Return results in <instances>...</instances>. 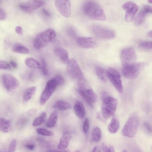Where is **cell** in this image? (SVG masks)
I'll return each instance as SVG.
<instances>
[{
  "label": "cell",
  "mask_w": 152,
  "mask_h": 152,
  "mask_svg": "<svg viewBox=\"0 0 152 152\" xmlns=\"http://www.w3.org/2000/svg\"><path fill=\"white\" fill-rule=\"evenodd\" d=\"M92 152H101V151L99 146L96 145L94 148Z\"/></svg>",
  "instance_id": "7dc6e473"
},
{
  "label": "cell",
  "mask_w": 152,
  "mask_h": 152,
  "mask_svg": "<svg viewBox=\"0 0 152 152\" xmlns=\"http://www.w3.org/2000/svg\"><path fill=\"white\" fill-rule=\"evenodd\" d=\"M152 8L151 6L145 5L136 16L134 19V24L136 26L141 24L144 21L148 14L151 13Z\"/></svg>",
  "instance_id": "9a60e30c"
},
{
  "label": "cell",
  "mask_w": 152,
  "mask_h": 152,
  "mask_svg": "<svg viewBox=\"0 0 152 152\" xmlns=\"http://www.w3.org/2000/svg\"><path fill=\"white\" fill-rule=\"evenodd\" d=\"M141 49L145 50H150L152 49V42L151 41H144L141 42L139 45Z\"/></svg>",
  "instance_id": "d6a6232c"
},
{
  "label": "cell",
  "mask_w": 152,
  "mask_h": 152,
  "mask_svg": "<svg viewBox=\"0 0 152 152\" xmlns=\"http://www.w3.org/2000/svg\"><path fill=\"white\" fill-rule=\"evenodd\" d=\"M96 117L97 119L103 122L106 121L107 120L104 117L101 113H97L96 114Z\"/></svg>",
  "instance_id": "7bdbcfd3"
},
{
  "label": "cell",
  "mask_w": 152,
  "mask_h": 152,
  "mask_svg": "<svg viewBox=\"0 0 152 152\" xmlns=\"http://www.w3.org/2000/svg\"><path fill=\"white\" fill-rule=\"evenodd\" d=\"M37 132L39 134L45 136H52L54 135L52 131L45 128H38L37 129Z\"/></svg>",
  "instance_id": "1f68e13d"
},
{
  "label": "cell",
  "mask_w": 152,
  "mask_h": 152,
  "mask_svg": "<svg viewBox=\"0 0 152 152\" xmlns=\"http://www.w3.org/2000/svg\"><path fill=\"white\" fill-rule=\"evenodd\" d=\"M2 79L5 88L9 93L13 92L19 86V81L12 75L4 74L2 76Z\"/></svg>",
  "instance_id": "9c48e42d"
},
{
  "label": "cell",
  "mask_w": 152,
  "mask_h": 152,
  "mask_svg": "<svg viewBox=\"0 0 152 152\" xmlns=\"http://www.w3.org/2000/svg\"><path fill=\"white\" fill-rule=\"evenodd\" d=\"M102 148L103 152H115L114 148L112 146H108L104 143L102 144Z\"/></svg>",
  "instance_id": "e575fe53"
},
{
  "label": "cell",
  "mask_w": 152,
  "mask_h": 152,
  "mask_svg": "<svg viewBox=\"0 0 152 152\" xmlns=\"http://www.w3.org/2000/svg\"><path fill=\"white\" fill-rule=\"evenodd\" d=\"M119 127L120 124L118 119L116 117H114L109 124L108 129L110 133L114 134L118 131Z\"/></svg>",
  "instance_id": "44dd1931"
},
{
  "label": "cell",
  "mask_w": 152,
  "mask_h": 152,
  "mask_svg": "<svg viewBox=\"0 0 152 152\" xmlns=\"http://www.w3.org/2000/svg\"><path fill=\"white\" fill-rule=\"evenodd\" d=\"M46 117V113L45 112H43L34 120L32 123V125L34 126L41 125L45 121Z\"/></svg>",
  "instance_id": "f1b7e54d"
},
{
  "label": "cell",
  "mask_w": 152,
  "mask_h": 152,
  "mask_svg": "<svg viewBox=\"0 0 152 152\" xmlns=\"http://www.w3.org/2000/svg\"><path fill=\"white\" fill-rule=\"evenodd\" d=\"M6 14L5 12L0 8V20H3L6 18Z\"/></svg>",
  "instance_id": "ee69618b"
},
{
  "label": "cell",
  "mask_w": 152,
  "mask_h": 152,
  "mask_svg": "<svg viewBox=\"0 0 152 152\" xmlns=\"http://www.w3.org/2000/svg\"><path fill=\"white\" fill-rule=\"evenodd\" d=\"M40 69L42 74L44 76H47L48 74V70L47 67L46 61L43 58L41 59Z\"/></svg>",
  "instance_id": "836d02e7"
},
{
  "label": "cell",
  "mask_w": 152,
  "mask_h": 152,
  "mask_svg": "<svg viewBox=\"0 0 152 152\" xmlns=\"http://www.w3.org/2000/svg\"><path fill=\"white\" fill-rule=\"evenodd\" d=\"M143 125L146 131L149 133H151L152 128L151 124L148 122H145L143 123Z\"/></svg>",
  "instance_id": "b9f144b4"
},
{
  "label": "cell",
  "mask_w": 152,
  "mask_h": 152,
  "mask_svg": "<svg viewBox=\"0 0 152 152\" xmlns=\"http://www.w3.org/2000/svg\"><path fill=\"white\" fill-rule=\"evenodd\" d=\"M107 76L117 91L121 94L123 88L121 75L118 72L115 68L109 67L106 71Z\"/></svg>",
  "instance_id": "8992f818"
},
{
  "label": "cell",
  "mask_w": 152,
  "mask_h": 152,
  "mask_svg": "<svg viewBox=\"0 0 152 152\" xmlns=\"http://www.w3.org/2000/svg\"><path fill=\"white\" fill-rule=\"evenodd\" d=\"M91 30L96 36L102 39H111L114 37L115 36V33L113 31L97 25L93 26Z\"/></svg>",
  "instance_id": "8fae6325"
},
{
  "label": "cell",
  "mask_w": 152,
  "mask_h": 152,
  "mask_svg": "<svg viewBox=\"0 0 152 152\" xmlns=\"http://www.w3.org/2000/svg\"><path fill=\"white\" fill-rule=\"evenodd\" d=\"M13 50L15 53L28 54L30 53L29 50L25 46L20 44H15L12 48Z\"/></svg>",
  "instance_id": "4316f807"
},
{
  "label": "cell",
  "mask_w": 152,
  "mask_h": 152,
  "mask_svg": "<svg viewBox=\"0 0 152 152\" xmlns=\"http://www.w3.org/2000/svg\"><path fill=\"white\" fill-rule=\"evenodd\" d=\"M51 95L52 93L45 89L42 93L40 99V104L41 105L44 104L50 98Z\"/></svg>",
  "instance_id": "4dcf8cb0"
},
{
  "label": "cell",
  "mask_w": 152,
  "mask_h": 152,
  "mask_svg": "<svg viewBox=\"0 0 152 152\" xmlns=\"http://www.w3.org/2000/svg\"><path fill=\"white\" fill-rule=\"evenodd\" d=\"M12 129V124L10 121L4 118H0V131L7 133L10 131Z\"/></svg>",
  "instance_id": "ffe728a7"
},
{
  "label": "cell",
  "mask_w": 152,
  "mask_h": 152,
  "mask_svg": "<svg viewBox=\"0 0 152 152\" xmlns=\"http://www.w3.org/2000/svg\"><path fill=\"white\" fill-rule=\"evenodd\" d=\"M46 152H70L69 151L66 150H49Z\"/></svg>",
  "instance_id": "681fc988"
},
{
  "label": "cell",
  "mask_w": 152,
  "mask_h": 152,
  "mask_svg": "<svg viewBox=\"0 0 152 152\" xmlns=\"http://www.w3.org/2000/svg\"><path fill=\"white\" fill-rule=\"evenodd\" d=\"M1 1L0 0V3H1Z\"/></svg>",
  "instance_id": "6f0895ef"
},
{
  "label": "cell",
  "mask_w": 152,
  "mask_h": 152,
  "mask_svg": "<svg viewBox=\"0 0 152 152\" xmlns=\"http://www.w3.org/2000/svg\"><path fill=\"white\" fill-rule=\"evenodd\" d=\"M36 90V87L34 86L27 88L25 91L23 95V100L25 101H28L30 100L35 93Z\"/></svg>",
  "instance_id": "d4e9b609"
},
{
  "label": "cell",
  "mask_w": 152,
  "mask_h": 152,
  "mask_svg": "<svg viewBox=\"0 0 152 152\" xmlns=\"http://www.w3.org/2000/svg\"><path fill=\"white\" fill-rule=\"evenodd\" d=\"M120 57L123 66L135 63L136 56L135 50L132 47L124 49L121 52Z\"/></svg>",
  "instance_id": "ba28073f"
},
{
  "label": "cell",
  "mask_w": 152,
  "mask_h": 152,
  "mask_svg": "<svg viewBox=\"0 0 152 152\" xmlns=\"http://www.w3.org/2000/svg\"><path fill=\"white\" fill-rule=\"evenodd\" d=\"M74 109L76 115L81 118H84L86 114V110L83 103L77 100L74 106Z\"/></svg>",
  "instance_id": "ac0fdd59"
},
{
  "label": "cell",
  "mask_w": 152,
  "mask_h": 152,
  "mask_svg": "<svg viewBox=\"0 0 152 152\" xmlns=\"http://www.w3.org/2000/svg\"><path fill=\"white\" fill-rule=\"evenodd\" d=\"M11 42L10 39L8 37L5 38L4 42V45L5 48L8 49L11 45Z\"/></svg>",
  "instance_id": "60d3db41"
},
{
  "label": "cell",
  "mask_w": 152,
  "mask_h": 152,
  "mask_svg": "<svg viewBox=\"0 0 152 152\" xmlns=\"http://www.w3.org/2000/svg\"><path fill=\"white\" fill-rule=\"evenodd\" d=\"M54 107L61 110H64L72 108L71 104L68 102L61 100H58L54 105Z\"/></svg>",
  "instance_id": "7402d4cb"
},
{
  "label": "cell",
  "mask_w": 152,
  "mask_h": 152,
  "mask_svg": "<svg viewBox=\"0 0 152 152\" xmlns=\"http://www.w3.org/2000/svg\"><path fill=\"white\" fill-rule=\"evenodd\" d=\"M57 86L55 81L53 78L47 82L45 89L52 94L55 90Z\"/></svg>",
  "instance_id": "f546056e"
},
{
  "label": "cell",
  "mask_w": 152,
  "mask_h": 152,
  "mask_svg": "<svg viewBox=\"0 0 152 152\" xmlns=\"http://www.w3.org/2000/svg\"><path fill=\"white\" fill-rule=\"evenodd\" d=\"M36 110L35 109H31L29 110L28 112V114L30 116L33 115L36 113Z\"/></svg>",
  "instance_id": "c3c4849f"
},
{
  "label": "cell",
  "mask_w": 152,
  "mask_h": 152,
  "mask_svg": "<svg viewBox=\"0 0 152 152\" xmlns=\"http://www.w3.org/2000/svg\"><path fill=\"white\" fill-rule=\"evenodd\" d=\"M26 65L28 67L34 69H40V64L37 60L33 58H28L25 61Z\"/></svg>",
  "instance_id": "484cf974"
},
{
  "label": "cell",
  "mask_w": 152,
  "mask_h": 152,
  "mask_svg": "<svg viewBox=\"0 0 152 152\" xmlns=\"http://www.w3.org/2000/svg\"><path fill=\"white\" fill-rule=\"evenodd\" d=\"M152 1L151 0H149L148 1V2L150 3H152Z\"/></svg>",
  "instance_id": "11a10c76"
},
{
  "label": "cell",
  "mask_w": 152,
  "mask_h": 152,
  "mask_svg": "<svg viewBox=\"0 0 152 152\" xmlns=\"http://www.w3.org/2000/svg\"><path fill=\"white\" fill-rule=\"evenodd\" d=\"M144 66L142 63L134 64L123 66L122 73L126 78L132 80L136 78L139 75Z\"/></svg>",
  "instance_id": "52a82bcc"
},
{
  "label": "cell",
  "mask_w": 152,
  "mask_h": 152,
  "mask_svg": "<svg viewBox=\"0 0 152 152\" xmlns=\"http://www.w3.org/2000/svg\"><path fill=\"white\" fill-rule=\"evenodd\" d=\"M67 65V71L71 77L78 80L83 77L82 72L75 59H69Z\"/></svg>",
  "instance_id": "30bf717a"
},
{
  "label": "cell",
  "mask_w": 152,
  "mask_h": 152,
  "mask_svg": "<svg viewBox=\"0 0 152 152\" xmlns=\"http://www.w3.org/2000/svg\"><path fill=\"white\" fill-rule=\"evenodd\" d=\"M77 43L80 47L86 49L93 48L96 45L95 40L90 37H79L77 39Z\"/></svg>",
  "instance_id": "2e32d148"
},
{
  "label": "cell",
  "mask_w": 152,
  "mask_h": 152,
  "mask_svg": "<svg viewBox=\"0 0 152 152\" xmlns=\"http://www.w3.org/2000/svg\"><path fill=\"white\" fill-rule=\"evenodd\" d=\"M58 116V113L55 111L52 112L50 116L46 125L49 128L53 127L56 124Z\"/></svg>",
  "instance_id": "603a6c76"
},
{
  "label": "cell",
  "mask_w": 152,
  "mask_h": 152,
  "mask_svg": "<svg viewBox=\"0 0 152 152\" xmlns=\"http://www.w3.org/2000/svg\"><path fill=\"white\" fill-rule=\"evenodd\" d=\"M11 66L6 62L0 60V69H10Z\"/></svg>",
  "instance_id": "74e56055"
},
{
  "label": "cell",
  "mask_w": 152,
  "mask_h": 152,
  "mask_svg": "<svg viewBox=\"0 0 152 152\" xmlns=\"http://www.w3.org/2000/svg\"><path fill=\"white\" fill-rule=\"evenodd\" d=\"M17 145L16 141L15 139L11 142L8 149V152H15Z\"/></svg>",
  "instance_id": "8d00e7d4"
},
{
  "label": "cell",
  "mask_w": 152,
  "mask_h": 152,
  "mask_svg": "<svg viewBox=\"0 0 152 152\" xmlns=\"http://www.w3.org/2000/svg\"><path fill=\"white\" fill-rule=\"evenodd\" d=\"M53 79L55 81L57 86L61 85L63 84L64 82L63 77L60 75L56 76Z\"/></svg>",
  "instance_id": "d590c367"
},
{
  "label": "cell",
  "mask_w": 152,
  "mask_h": 152,
  "mask_svg": "<svg viewBox=\"0 0 152 152\" xmlns=\"http://www.w3.org/2000/svg\"><path fill=\"white\" fill-rule=\"evenodd\" d=\"M54 4L57 10L63 16L69 18L71 15V4L69 0H55Z\"/></svg>",
  "instance_id": "7c38bea8"
},
{
  "label": "cell",
  "mask_w": 152,
  "mask_h": 152,
  "mask_svg": "<svg viewBox=\"0 0 152 152\" xmlns=\"http://www.w3.org/2000/svg\"><path fill=\"white\" fill-rule=\"evenodd\" d=\"M56 37L55 31L52 29H48L36 36L33 42L34 47L37 49L43 48L53 42Z\"/></svg>",
  "instance_id": "3957f363"
},
{
  "label": "cell",
  "mask_w": 152,
  "mask_h": 152,
  "mask_svg": "<svg viewBox=\"0 0 152 152\" xmlns=\"http://www.w3.org/2000/svg\"><path fill=\"white\" fill-rule=\"evenodd\" d=\"M25 147L29 150L32 151L34 149L35 145L33 144L30 143L26 145Z\"/></svg>",
  "instance_id": "bcb514c9"
},
{
  "label": "cell",
  "mask_w": 152,
  "mask_h": 152,
  "mask_svg": "<svg viewBox=\"0 0 152 152\" xmlns=\"http://www.w3.org/2000/svg\"><path fill=\"white\" fill-rule=\"evenodd\" d=\"M77 91L90 106L92 107L97 101V96L96 93L89 86L84 78L78 80Z\"/></svg>",
  "instance_id": "7a4b0ae2"
},
{
  "label": "cell",
  "mask_w": 152,
  "mask_h": 152,
  "mask_svg": "<svg viewBox=\"0 0 152 152\" xmlns=\"http://www.w3.org/2000/svg\"><path fill=\"white\" fill-rule=\"evenodd\" d=\"M54 53L63 63H67L69 60V56L67 51L64 48L57 47L54 49Z\"/></svg>",
  "instance_id": "e0dca14e"
},
{
  "label": "cell",
  "mask_w": 152,
  "mask_h": 152,
  "mask_svg": "<svg viewBox=\"0 0 152 152\" xmlns=\"http://www.w3.org/2000/svg\"><path fill=\"white\" fill-rule=\"evenodd\" d=\"M71 137V135L69 132H65L61 138L57 148L59 149L64 150L68 146Z\"/></svg>",
  "instance_id": "d6986e66"
},
{
  "label": "cell",
  "mask_w": 152,
  "mask_h": 152,
  "mask_svg": "<svg viewBox=\"0 0 152 152\" xmlns=\"http://www.w3.org/2000/svg\"><path fill=\"white\" fill-rule=\"evenodd\" d=\"M139 124V119L137 114L132 113L128 118L122 129V135L129 138L134 137L137 132Z\"/></svg>",
  "instance_id": "5b68a950"
},
{
  "label": "cell",
  "mask_w": 152,
  "mask_h": 152,
  "mask_svg": "<svg viewBox=\"0 0 152 152\" xmlns=\"http://www.w3.org/2000/svg\"><path fill=\"white\" fill-rule=\"evenodd\" d=\"M102 132L100 129L98 127L94 128L92 130V140L94 142L99 141L102 137Z\"/></svg>",
  "instance_id": "83f0119b"
},
{
  "label": "cell",
  "mask_w": 152,
  "mask_h": 152,
  "mask_svg": "<svg viewBox=\"0 0 152 152\" xmlns=\"http://www.w3.org/2000/svg\"><path fill=\"white\" fill-rule=\"evenodd\" d=\"M122 152H129L127 151L124 150Z\"/></svg>",
  "instance_id": "db71d44e"
},
{
  "label": "cell",
  "mask_w": 152,
  "mask_h": 152,
  "mask_svg": "<svg viewBox=\"0 0 152 152\" xmlns=\"http://www.w3.org/2000/svg\"><path fill=\"white\" fill-rule=\"evenodd\" d=\"M16 32L18 35H21L23 33V31L22 28L20 26H17L15 28Z\"/></svg>",
  "instance_id": "f6af8a7d"
},
{
  "label": "cell",
  "mask_w": 152,
  "mask_h": 152,
  "mask_svg": "<svg viewBox=\"0 0 152 152\" xmlns=\"http://www.w3.org/2000/svg\"><path fill=\"white\" fill-rule=\"evenodd\" d=\"M123 9L126 11L125 20L129 23L132 21L138 9V6L135 3L131 1L126 2L123 5Z\"/></svg>",
  "instance_id": "4fadbf2b"
},
{
  "label": "cell",
  "mask_w": 152,
  "mask_h": 152,
  "mask_svg": "<svg viewBox=\"0 0 152 152\" xmlns=\"http://www.w3.org/2000/svg\"><path fill=\"white\" fill-rule=\"evenodd\" d=\"M80 152L79 151H77V152Z\"/></svg>",
  "instance_id": "9f6ffc18"
},
{
  "label": "cell",
  "mask_w": 152,
  "mask_h": 152,
  "mask_svg": "<svg viewBox=\"0 0 152 152\" xmlns=\"http://www.w3.org/2000/svg\"><path fill=\"white\" fill-rule=\"evenodd\" d=\"M10 64L11 66H12L13 68H16L17 66V63L15 61H10Z\"/></svg>",
  "instance_id": "816d5d0a"
},
{
  "label": "cell",
  "mask_w": 152,
  "mask_h": 152,
  "mask_svg": "<svg viewBox=\"0 0 152 152\" xmlns=\"http://www.w3.org/2000/svg\"><path fill=\"white\" fill-rule=\"evenodd\" d=\"M0 152H1L0 151Z\"/></svg>",
  "instance_id": "680465c9"
},
{
  "label": "cell",
  "mask_w": 152,
  "mask_h": 152,
  "mask_svg": "<svg viewBox=\"0 0 152 152\" xmlns=\"http://www.w3.org/2000/svg\"><path fill=\"white\" fill-rule=\"evenodd\" d=\"M152 33L151 31H149L148 33V36L151 37H152Z\"/></svg>",
  "instance_id": "f5cc1de1"
},
{
  "label": "cell",
  "mask_w": 152,
  "mask_h": 152,
  "mask_svg": "<svg viewBox=\"0 0 152 152\" xmlns=\"http://www.w3.org/2000/svg\"><path fill=\"white\" fill-rule=\"evenodd\" d=\"M83 10L85 14L92 20L104 21L106 19L103 9L99 4L95 1H86L83 5Z\"/></svg>",
  "instance_id": "6da1fadb"
},
{
  "label": "cell",
  "mask_w": 152,
  "mask_h": 152,
  "mask_svg": "<svg viewBox=\"0 0 152 152\" xmlns=\"http://www.w3.org/2000/svg\"><path fill=\"white\" fill-rule=\"evenodd\" d=\"M96 75L102 81L106 83L107 81L106 72L105 70L99 66H96L95 68Z\"/></svg>",
  "instance_id": "cb8c5ba5"
},
{
  "label": "cell",
  "mask_w": 152,
  "mask_h": 152,
  "mask_svg": "<svg viewBox=\"0 0 152 152\" xmlns=\"http://www.w3.org/2000/svg\"><path fill=\"white\" fill-rule=\"evenodd\" d=\"M129 147L132 152H142L139 148L135 144H130Z\"/></svg>",
  "instance_id": "f35d334b"
},
{
  "label": "cell",
  "mask_w": 152,
  "mask_h": 152,
  "mask_svg": "<svg viewBox=\"0 0 152 152\" xmlns=\"http://www.w3.org/2000/svg\"><path fill=\"white\" fill-rule=\"evenodd\" d=\"M45 2L42 0H29L19 5L20 8L24 12H29L43 6Z\"/></svg>",
  "instance_id": "5bb4252c"
},
{
  "label": "cell",
  "mask_w": 152,
  "mask_h": 152,
  "mask_svg": "<svg viewBox=\"0 0 152 152\" xmlns=\"http://www.w3.org/2000/svg\"><path fill=\"white\" fill-rule=\"evenodd\" d=\"M43 13L46 16L48 17L51 16V15L50 13L46 9H44L42 10Z\"/></svg>",
  "instance_id": "f907efd6"
},
{
  "label": "cell",
  "mask_w": 152,
  "mask_h": 152,
  "mask_svg": "<svg viewBox=\"0 0 152 152\" xmlns=\"http://www.w3.org/2000/svg\"><path fill=\"white\" fill-rule=\"evenodd\" d=\"M102 103L101 113L107 120L114 115L116 109L117 101L116 99L105 92L102 94Z\"/></svg>",
  "instance_id": "277c9868"
},
{
  "label": "cell",
  "mask_w": 152,
  "mask_h": 152,
  "mask_svg": "<svg viewBox=\"0 0 152 152\" xmlns=\"http://www.w3.org/2000/svg\"><path fill=\"white\" fill-rule=\"evenodd\" d=\"M89 128V120L88 118H86L84 121L83 124V129L84 132L85 133H87L88 131Z\"/></svg>",
  "instance_id": "ab89813d"
}]
</instances>
